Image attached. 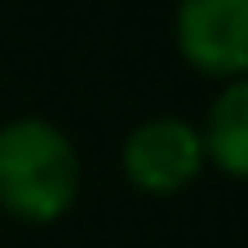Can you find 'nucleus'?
Returning <instances> with one entry per match:
<instances>
[{"label": "nucleus", "mask_w": 248, "mask_h": 248, "mask_svg": "<svg viewBox=\"0 0 248 248\" xmlns=\"http://www.w3.org/2000/svg\"><path fill=\"white\" fill-rule=\"evenodd\" d=\"M78 147L60 124L18 115L0 124V202L23 221H51L78 193Z\"/></svg>", "instance_id": "1"}, {"label": "nucleus", "mask_w": 248, "mask_h": 248, "mask_svg": "<svg viewBox=\"0 0 248 248\" xmlns=\"http://www.w3.org/2000/svg\"><path fill=\"white\" fill-rule=\"evenodd\" d=\"M202 156H212L221 170L244 175L248 166V83L230 78L207 106V124L198 129Z\"/></svg>", "instance_id": "4"}, {"label": "nucleus", "mask_w": 248, "mask_h": 248, "mask_svg": "<svg viewBox=\"0 0 248 248\" xmlns=\"http://www.w3.org/2000/svg\"><path fill=\"white\" fill-rule=\"evenodd\" d=\"M124 175L147 193H175L202 170V138L198 124L179 120V115H152L138 129H129L124 138Z\"/></svg>", "instance_id": "2"}, {"label": "nucleus", "mask_w": 248, "mask_h": 248, "mask_svg": "<svg viewBox=\"0 0 248 248\" xmlns=\"http://www.w3.org/2000/svg\"><path fill=\"white\" fill-rule=\"evenodd\" d=\"M175 37L198 69L239 78L248 64V0H179Z\"/></svg>", "instance_id": "3"}]
</instances>
